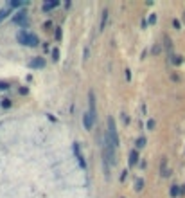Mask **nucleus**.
Segmentation results:
<instances>
[{
    "instance_id": "f257e3e1",
    "label": "nucleus",
    "mask_w": 185,
    "mask_h": 198,
    "mask_svg": "<svg viewBox=\"0 0 185 198\" xmlns=\"http://www.w3.org/2000/svg\"><path fill=\"white\" fill-rule=\"evenodd\" d=\"M106 135L110 137L112 144L115 148H119V133H117V124H115V119L113 117H108V130H106Z\"/></svg>"
},
{
    "instance_id": "f03ea898",
    "label": "nucleus",
    "mask_w": 185,
    "mask_h": 198,
    "mask_svg": "<svg viewBox=\"0 0 185 198\" xmlns=\"http://www.w3.org/2000/svg\"><path fill=\"white\" fill-rule=\"evenodd\" d=\"M18 42H20L22 45H32V47H36V45L40 43L38 36H36V34H29L27 31H20V33H18Z\"/></svg>"
},
{
    "instance_id": "7ed1b4c3",
    "label": "nucleus",
    "mask_w": 185,
    "mask_h": 198,
    "mask_svg": "<svg viewBox=\"0 0 185 198\" xmlns=\"http://www.w3.org/2000/svg\"><path fill=\"white\" fill-rule=\"evenodd\" d=\"M88 114L93 121H97V108H95V92L90 90L88 92Z\"/></svg>"
},
{
    "instance_id": "20e7f679",
    "label": "nucleus",
    "mask_w": 185,
    "mask_h": 198,
    "mask_svg": "<svg viewBox=\"0 0 185 198\" xmlns=\"http://www.w3.org/2000/svg\"><path fill=\"white\" fill-rule=\"evenodd\" d=\"M93 124H95V121H93V119L90 117V114L86 112L85 115H83V126H85V130H88V132H90V130L93 128Z\"/></svg>"
},
{
    "instance_id": "39448f33",
    "label": "nucleus",
    "mask_w": 185,
    "mask_h": 198,
    "mask_svg": "<svg viewBox=\"0 0 185 198\" xmlns=\"http://www.w3.org/2000/svg\"><path fill=\"white\" fill-rule=\"evenodd\" d=\"M74 153H76V157H78V160H79V164H81V168H86L85 157H83V153H81V148H79V144H74Z\"/></svg>"
},
{
    "instance_id": "423d86ee",
    "label": "nucleus",
    "mask_w": 185,
    "mask_h": 198,
    "mask_svg": "<svg viewBox=\"0 0 185 198\" xmlns=\"http://www.w3.org/2000/svg\"><path fill=\"white\" fill-rule=\"evenodd\" d=\"M29 67H31V69H43V67H45V59H43V58H34V59H31Z\"/></svg>"
},
{
    "instance_id": "0eeeda50",
    "label": "nucleus",
    "mask_w": 185,
    "mask_h": 198,
    "mask_svg": "<svg viewBox=\"0 0 185 198\" xmlns=\"http://www.w3.org/2000/svg\"><path fill=\"white\" fill-rule=\"evenodd\" d=\"M129 166H137L138 164V150H131L129 151Z\"/></svg>"
},
{
    "instance_id": "6e6552de",
    "label": "nucleus",
    "mask_w": 185,
    "mask_h": 198,
    "mask_svg": "<svg viewBox=\"0 0 185 198\" xmlns=\"http://www.w3.org/2000/svg\"><path fill=\"white\" fill-rule=\"evenodd\" d=\"M59 6V2L58 0H52V2H45L43 4V11H52L54 8H58Z\"/></svg>"
},
{
    "instance_id": "1a4fd4ad",
    "label": "nucleus",
    "mask_w": 185,
    "mask_h": 198,
    "mask_svg": "<svg viewBox=\"0 0 185 198\" xmlns=\"http://www.w3.org/2000/svg\"><path fill=\"white\" fill-rule=\"evenodd\" d=\"M25 20H27V16H25V13H18V15L14 16V22L16 23H20V25H23V27H25Z\"/></svg>"
},
{
    "instance_id": "9d476101",
    "label": "nucleus",
    "mask_w": 185,
    "mask_h": 198,
    "mask_svg": "<svg viewBox=\"0 0 185 198\" xmlns=\"http://www.w3.org/2000/svg\"><path fill=\"white\" fill-rule=\"evenodd\" d=\"M108 15H110V13H108V9H104V11H102V16H101V29H104V27H106Z\"/></svg>"
},
{
    "instance_id": "9b49d317",
    "label": "nucleus",
    "mask_w": 185,
    "mask_h": 198,
    "mask_svg": "<svg viewBox=\"0 0 185 198\" xmlns=\"http://www.w3.org/2000/svg\"><path fill=\"white\" fill-rule=\"evenodd\" d=\"M135 144H137V150H142V148H146V144H148V140H146V137H138Z\"/></svg>"
},
{
    "instance_id": "f8f14e48",
    "label": "nucleus",
    "mask_w": 185,
    "mask_h": 198,
    "mask_svg": "<svg viewBox=\"0 0 185 198\" xmlns=\"http://www.w3.org/2000/svg\"><path fill=\"white\" fill-rule=\"evenodd\" d=\"M180 193H182V189H180L178 185H172L171 187V196H178Z\"/></svg>"
},
{
    "instance_id": "ddd939ff",
    "label": "nucleus",
    "mask_w": 185,
    "mask_h": 198,
    "mask_svg": "<svg viewBox=\"0 0 185 198\" xmlns=\"http://www.w3.org/2000/svg\"><path fill=\"white\" fill-rule=\"evenodd\" d=\"M135 189H137V191H142V189H144V180H142V178H138V180H137Z\"/></svg>"
},
{
    "instance_id": "4468645a",
    "label": "nucleus",
    "mask_w": 185,
    "mask_h": 198,
    "mask_svg": "<svg viewBox=\"0 0 185 198\" xmlns=\"http://www.w3.org/2000/svg\"><path fill=\"white\" fill-rule=\"evenodd\" d=\"M155 128V119H148V130H153Z\"/></svg>"
},
{
    "instance_id": "2eb2a0df",
    "label": "nucleus",
    "mask_w": 185,
    "mask_h": 198,
    "mask_svg": "<svg viewBox=\"0 0 185 198\" xmlns=\"http://www.w3.org/2000/svg\"><path fill=\"white\" fill-rule=\"evenodd\" d=\"M61 38V27H56V40Z\"/></svg>"
},
{
    "instance_id": "dca6fc26",
    "label": "nucleus",
    "mask_w": 185,
    "mask_h": 198,
    "mask_svg": "<svg viewBox=\"0 0 185 198\" xmlns=\"http://www.w3.org/2000/svg\"><path fill=\"white\" fill-rule=\"evenodd\" d=\"M58 56H59V52H58V51H52V58L58 59Z\"/></svg>"
},
{
    "instance_id": "f3484780",
    "label": "nucleus",
    "mask_w": 185,
    "mask_h": 198,
    "mask_svg": "<svg viewBox=\"0 0 185 198\" xmlns=\"http://www.w3.org/2000/svg\"><path fill=\"white\" fill-rule=\"evenodd\" d=\"M149 22H151V23H155V22H157V16H155V15H151V18H149Z\"/></svg>"
}]
</instances>
